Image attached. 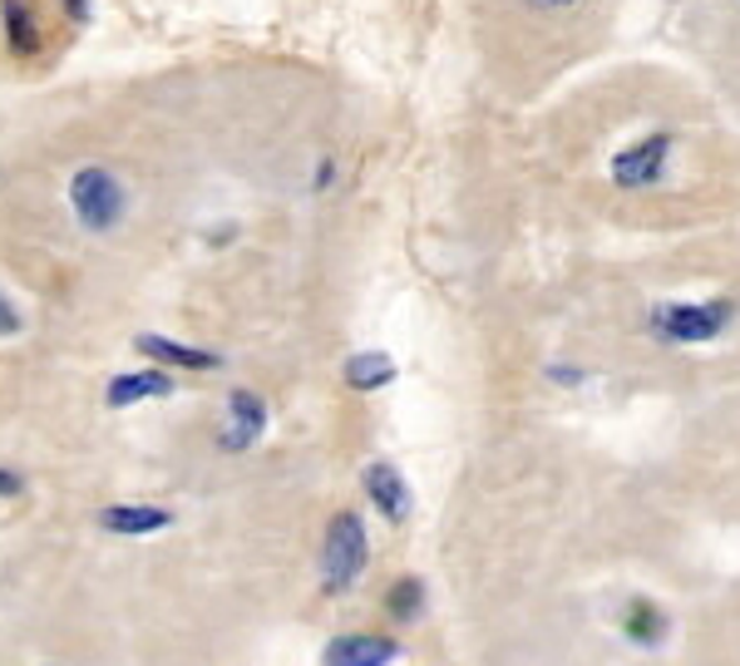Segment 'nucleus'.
I'll return each instance as SVG.
<instances>
[{
    "label": "nucleus",
    "mask_w": 740,
    "mask_h": 666,
    "mask_svg": "<svg viewBox=\"0 0 740 666\" xmlns=\"http://www.w3.org/2000/svg\"><path fill=\"white\" fill-rule=\"evenodd\" d=\"M134 351H144L148 361H158V366H178V370H218L222 366L218 351H198V346H183V341L158 336V331L134 336Z\"/></svg>",
    "instance_id": "8"
},
{
    "label": "nucleus",
    "mask_w": 740,
    "mask_h": 666,
    "mask_svg": "<svg viewBox=\"0 0 740 666\" xmlns=\"http://www.w3.org/2000/svg\"><path fill=\"white\" fill-rule=\"evenodd\" d=\"M0 20H6V35L15 55H35L40 50V25L30 20L25 0H0Z\"/></svg>",
    "instance_id": "13"
},
{
    "label": "nucleus",
    "mask_w": 740,
    "mask_h": 666,
    "mask_svg": "<svg viewBox=\"0 0 740 666\" xmlns=\"http://www.w3.org/2000/svg\"><path fill=\"white\" fill-rule=\"evenodd\" d=\"M420 602H425V583H420V578H400V583L390 588V617L415 622L420 617Z\"/></svg>",
    "instance_id": "14"
},
{
    "label": "nucleus",
    "mask_w": 740,
    "mask_h": 666,
    "mask_svg": "<svg viewBox=\"0 0 740 666\" xmlns=\"http://www.w3.org/2000/svg\"><path fill=\"white\" fill-rule=\"evenodd\" d=\"M70 208L84 232H114L129 213V188H124L119 173L89 163L70 178Z\"/></svg>",
    "instance_id": "1"
},
{
    "label": "nucleus",
    "mask_w": 740,
    "mask_h": 666,
    "mask_svg": "<svg viewBox=\"0 0 740 666\" xmlns=\"http://www.w3.org/2000/svg\"><path fill=\"white\" fill-rule=\"evenodd\" d=\"M672 134H647V139L627 144L617 158H612V183L622 188V193H642V188L662 183L666 173V158H672Z\"/></svg>",
    "instance_id": "4"
},
{
    "label": "nucleus",
    "mask_w": 740,
    "mask_h": 666,
    "mask_svg": "<svg viewBox=\"0 0 740 666\" xmlns=\"http://www.w3.org/2000/svg\"><path fill=\"white\" fill-rule=\"evenodd\" d=\"M99 524L119 538H144V533H158V528L173 524V514L158 509V504H109L99 514Z\"/></svg>",
    "instance_id": "10"
},
{
    "label": "nucleus",
    "mask_w": 740,
    "mask_h": 666,
    "mask_svg": "<svg viewBox=\"0 0 740 666\" xmlns=\"http://www.w3.org/2000/svg\"><path fill=\"white\" fill-rule=\"evenodd\" d=\"M400 657V647L380 632H346V637L326 642L321 666H390Z\"/></svg>",
    "instance_id": "6"
},
{
    "label": "nucleus",
    "mask_w": 740,
    "mask_h": 666,
    "mask_svg": "<svg viewBox=\"0 0 740 666\" xmlns=\"http://www.w3.org/2000/svg\"><path fill=\"white\" fill-rule=\"evenodd\" d=\"M524 6L548 10V15H553V10H573V6H583V0H524Z\"/></svg>",
    "instance_id": "17"
},
{
    "label": "nucleus",
    "mask_w": 740,
    "mask_h": 666,
    "mask_svg": "<svg viewBox=\"0 0 740 666\" xmlns=\"http://www.w3.org/2000/svg\"><path fill=\"white\" fill-rule=\"evenodd\" d=\"M390 380H395V361H390L385 351H356L351 361H346V385L370 395V390H385Z\"/></svg>",
    "instance_id": "12"
},
{
    "label": "nucleus",
    "mask_w": 740,
    "mask_h": 666,
    "mask_svg": "<svg viewBox=\"0 0 740 666\" xmlns=\"http://www.w3.org/2000/svg\"><path fill=\"white\" fill-rule=\"evenodd\" d=\"M20 331H25V321H20L15 302H10V296L0 292V341H10V336H20Z\"/></svg>",
    "instance_id": "15"
},
{
    "label": "nucleus",
    "mask_w": 740,
    "mask_h": 666,
    "mask_svg": "<svg viewBox=\"0 0 740 666\" xmlns=\"http://www.w3.org/2000/svg\"><path fill=\"white\" fill-rule=\"evenodd\" d=\"M262 430H267V400H262L257 390H232L228 395V425H222L218 444L228 454H242L262 440Z\"/></svg>",
    "instance_id": "5"
},
{
    "label": "nucleus",
    "mask_w": 740,
    "mask_h": 666,
    "mask_svg": "<svg viewBox=\"0 0 740 666\" xmlns=\"http://www.w3.org/2000/svg\"><path fill=\"white\" fill-rule=\"evenodd\" d=\"M20 489H25V479H20L15 469H0V499H15Z\"/></svg>",
    "instance_id": "16"
},
{
    "label": "nucleus",
    "mask_w": 740,
    "mask_h": 666,
    "mask_svg": "<svg viewBox=\"0 0 740 666\" xmlns=\"http://www.w3.org/2000/svg\"><path fill=\"white\" fill-rule=\"evenodd\" d=\"M65 10H70L74 20H80V25H84V20H89V0H65Z\"/></svg>",
    "instance_id": "19"
},
{
    "label": "nucleus",
    "mask_w": 740,
    "mask_h": 666,
    "mask_svg": "<svg viewBox=\"0 0 740 666\" xmlns=\"http://www.w3.org/2000/svg\"><path fill=\"white\" fill-rule=\"evenodd\" d=\"M548 376H553V380H563V385H578V380H583V370H573V366H553Z\"/></svg>",
    "instance_id": "18"
},
{
    "label": "nucleus",
    "mask_w": 740,
    "mask_h": 666,
    "mask_svg": "<svg viewBox=\"0 0 740 666\" xmlns=\"http://www.w3.org/2000/svg\"><path fill=\"white\" fill-rule=\"evenodd\" d=\"M736 321V302H662L652 311V336L672 346H706Z\"/></svg>",
    "instance_id": "2"
},
{
    "label": "nucleus",
    "mask_w": 740,
    "mask_h": 666,
    "mask_svg": "<svg viewBox=\"0 0 740 666\" xmlns=\"http://www.w3.org/2000/svg\"><path fill=\"white\" fill-rule=\"evenodd\" d=\"M366 558H370V543H366L361 514H356V509L331 514V524H326V543H321L326 592H351L356 578L366 573Z\"/></svg>",
    "instance_id": "3"
},
{
    "label": "nucleus",
    "mask_w": 740,
    "mask_h": 666,
    "mask_svg": "<svg viewBox=\"0 0 740 666\" xmlns=\"http://www.w3.org/2000/svg\"><path fill=\"white\" fill-rule=\"evenodd\" d=\"M361 484H366V499H370V504H376V509H380V514H385V518H390V524H400V518H410V504H415V494H410L405 474H400V469H395V464H385V459L366 464Z\"/></svg>",
    "instance_id": "7"
},
{
    "label": "nucleus",
    "mask_w": 740,
    "mask_h": 666,
    "mask_svg": "<svg viewBox=\"0 0 740 666\" xmlns=\"http://www.w3.org/2000/svg\"><path fill=\"white\" fill-rule=\"evenodd\" d=\"M163 400V395H173V376H168L163 366L158 370H134V376H114L109 380V390H104V400H109L114 410H124V405H139V400Z\"/></svg>",
    "instance_id": "9"
},
{
    "label": "nucleus",
    "mask_w": 740,
    "mask_h": 666,
    "mask_svg": "<svg viewBox=\"0 0 740 666\" xmlns=\"http://www.w3.org/2000/svg\"><path fill=\"white\" fill-rule=\"evenodd\" d=\"M666 612L657 607V602H647V598H632L627 607H622V632H627L632 642H642V647H657V642L666 637Z\"/></svg>",
    "instance_id": "11"
}]
</instances>
